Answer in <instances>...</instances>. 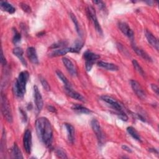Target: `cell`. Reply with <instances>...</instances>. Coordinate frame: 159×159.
Masks as SVG:
<instances>
[{"instance_id":"obj_40","label":"cell","mask_w":159,"mask_h":159,"mask_svg":"<svg viewBox=\"0 0 159 159\" xmlns=\"http://www.w3.org/2000/svg\"><path fill=\"white\" fill-rule=\"evenodd\" d=\"M137 116L138 119H139V120H142V122H145V119H144V118H143L141 115H140V114H137Z\"/></svg>"},{"instance_id":"obj_37","label":"cell","mask_w":159,"mask_h":159,"mask_svg":"<svg viewBox=\"0 0 159 159\" xmlns=\"http://www.w3.org/2000/svg\"><path fill=\"white\" fill-rule=\"evenodd\" d=\"M93 2L98 6H99L100 7V8H103L105 7V5L104 4V2L101 1H93Z\"/></svg>"},{"instance_id":"obj_41","label":"cell","mask_w":159,"mask_h":159,"mask_svg":"<svg viewBox=\"0 0 159 159\" xmlns=\"http://www.w3.org/2000/svg\"><path fill=\"white\" fill-rule=\"evenodd\" d=\"M150 152H153V153H156L157 154H158V150H157V149H155V148H149V150H148Z\"/></svg>"},{"instance_id":"obj_1","label":"cell","mask_w":159,"mask_h":159,"mask_svg":"<svg viewBox=\"0 0 159 159\" xmlns=\"http://www.w3.org/2000/svg\"><path fill=\"white\" fill-rule=\"evenodd\" d=\"M35 126L39 139L47 147H50L53 140V130L50 122L44 117L38 118Z\"/></svg>"},{"instance_id":"obj_24","label":"cell","mask_w":159,"mask_h":159,"mask_svg":"<svg viewBox=\"0 0 159 159\" xmlns=\"http://www.w3.org/2000/svg\"><path fill=\"white\" fill-rule=\"evenodd\" d=\"M56 74L57 76L59 78V79L63 82V83L65 85V87L66 88H71V85L68 81V80L66 78V77L63 75V73L60 70H56Z\"/></svg>"},{"instance_id":"obj_31","label":"cell","mask_w":159,"mask_h":159,"mask_svg":"<svg viewBox=\"0 0 159 159\" xmlns=\"http://www.w3.org/2000/svg\"><path fill=\"white\" fill-rule=\"evenodd\" d=\"M55 153H56V155L60 158H68L65 152L61 148H57L55 150Z\"/></svg>"},{"instance_id":"obj_38","label":"cell","mask_w":159,"mask_h":159,"mask_svg":"<svg viewBox=\"0 0 159 159\" xmlns=\"http://www.w3.org/2000/svg\"><path fill=\"white\" fill-rule=\"evenodd\" d=\"M121 147H122V148L124 150H125V151H126V152H129V153H132V149H131L130 147H129L128 146L125 145H122Z\"/></svg>"},{"instance_id":"obj_2","label":"cell","mask_w":159,"mask_h":159,"mask_svg":"<svg viewBox=\"0 0 159 159\" xmlns=\"http://www.w3.org/2000/svg\"><path fill=\"white\" fill-rule=\"evenodd\" d=\"M29 78V73L27 71H21L16 79L13 84V91L18 98H23L26 91V84Z\"/></svg>"},{"instance_id":"obj_32","label":"cell","mask_w":159,"mask_h":159,"mask_svg":"<svg viewBox=\"0 0 159 159\" xmlns=\"http://www.w3.org/2000/svg\"><path fill=\"white\" fill-rule=\"evenodd\" d=\"M66 44L65 42H63V41H60V42H56L53 44H52L50 47V49H57V48H63Z\"/></svg>"},{"instance_id":"obj_15","label":"cell","mask_w":159,"mask_h":159,"mask_svg":"<svg viewBox=\"0 0 159 159\" xmlns=\"http://www.w3.org/2000/svg\"><path fill=\"white\" fill-rule=\"evenodd\" d=\"M132 47L133 50L135 51V52L140 57H142L143 59L145 60L146 61H152V58L142 48L138 47L137 46L135 45V44L134 42H132Z\"/></svg>"},{"instance_id":"obj_35","label":"cell","mask_w":159,"mask_h":159,"mask_svg":"<svg viewBox=\"0 0 159 159\" xmlns=\"http://www.w3.org/2000/svg\"><path fill=\"white\" fill-rule=\"evenodd\" d=\"M1 63L2 64V66H5L7 63L6 58L4 56V53H3V51L2 50H1Z\"/></svg>"},{"instance_id":"obj_34","label":"cell","mask_w":159,"mask_h":159,"mask_svg":"<svg viewBox=\"0 0 159 159\" xmlns=\"http://www.w3.org/2000/svg\"><path fill=\"white\" fill-rule=\"evenodd\" d=\"M19 111H20V113L21 114V116H22V120L25 122L27 121V115H26V113L21 108H19Z\"/></svg>"},{"instance_id":"obj_14","label":"cell","mask_w":159,"mask_h":159,"mask_svg":"<svg viewBox=\"0 0 159 159\" xmlns=\"http://www.w3.org/2000/svg\"><path fill=\"white\" fill-rule=\"evenodd\" d=\"M145 35L148 42L158 51L159 44L157 39L150 32H149L147 30H146L145 32Z\"/></svg>"},{"instance_id":"obj_9","label":"cell","mask_w":159,"mask_h":159,"mask_svg":"<svg viewBox=\"0 0 159 159\" xmlns=\"http://www.w3.org/2000/svg\"><path fill=\"white\" fill-rule=\"evenodd\" d=\"M23 145L27 153L30 154L32 149V134L30 130L27 129L23 136Z\"/></svg>"},{"instance_id":"obj_26","label":"cell","mask_w":159,"mask_h":159,"mask_svg":"<svg viewBox=\"0 0 159 159\" xmlns=\"http://www.w3.org/2000/svg\"><path fill=\"white\" fill-rule=\"evenodd\" d=\"M12 155H13L14 158H23L22 152H21L20 150L19 149V147L17 146V145L16 143H14V144L13 145V147H12Z\"/></svg>"},{"instance_id":"obj_28","label":"cell","mask_w":159,"mask_h":159,"mask_svg":"<svg viewBox=\"0 0 159 159\" xmlns=\"http://www.w3.org/2000/svg\"><path fill=\"white\" fill-rule=\"evenodd\" d=\"M83 46V43L80 40H76L73 47H71V52L72 53H79L80 52V50Z\"/></svg>"},{"instance_id":"obj_25","label":"cell","mask_w":159,"mask_h":159,"mask_svg":"<svg viewBox=\"0 0 159 159\" xmlns=\"http://www.w3.org/2000/svg\"><path fill=\"white\" fill-rule=\"evenodd\" d=\"M70 17L71 19L72 20L73 22L75 24V29H76V30L77 33L79 34V35L81 36V29H80V25H79V22H78V20H77L76 17L72 12L70 13Z\"/></svg>"},{"instance_id":"obj_20","label":"cell","mask_w":159,"mask_h":159,"mask_svg":"<svg viewBox=\"0 0 159 159\" xmlns=\"http://www.w3.org/2000/svg\"><path fill=\"white\" fill-rule=\"evenodd\" d=\"M12 52H13L14 55H16V56L19 59V60H20V62L22 63V65L26 67L27 64V62H26L24 58V56H23L24 50H22V48H20V47H15V48L13 49Z\"/></svg>"},{"instance_id":"obj_6","label":"cell","mask_w":159,"mask_h":159,"mask_svg":"<svg viewBox=\"0 0 159 159\" xmlns=\"http://www.w3.org/2000/svg\"><path fill=\"white\" fill-rule=\"evenodd\" d=\"M101 99L108 104H109L112 107V108L115 109L117 112V114L124 112L120 103H119L116 99H114L112 97L107 95H102L101 96Z\"/></svg>"},{"instance_id":"obj_5","label":"cell","mask_w":159,"mask_h":159,"mask_svg":"<svg viewBox=\"0 0 159 159\" xmlns=\"http://www.w3.org/2000/svg\"><path fill=\"white\" fill-rule=\"evenodd\" d=\"M87 14H88V16L89 17V19H90L91 20V21L93 22V25H94L96 31L98 32V34L99 35H102L103 34L102 30V28L98 20L96 11L93 6H89L87 7Z\"/></svg>"},{"instance_id":"obj_10","label":"cell","mask_w":159,"mask_h":159,"mask_svg":"<svg viewBox=\"0 0 159 159\" xmlns=\"http://www.w3.org/2000/svg\"><path fill=\"white\" fill-rule=\"evenodd\" d=\"M34 102L38 112H40L42 107H43V99L42 95L39 91L38 87L35 85L34 86Z\"/></svg>"},{"instance_id":"obj_33","label":"cell","mask_w":159,"mask_h":159,"mask_svg":"<svg viewBox=\"0 0 159 159\" xmlns=\"http://www.w3.org/2000/svg\"><path fill=\"white\" fill-rule=\"evenodd\" d=\"M19 5H20V7L22 8V9L24 12H25L27 13H30L31 12V11H32L31 7L27 4H26L25 2H20L19 4Z\"/></svg>"},{"instance_id":"obj_42","label":"cell","mask_w":159,"mask_h":159,"mask_svg":"<svg viewBox=\"0 0 159 159\" xmlns=\"http://www.w3.org/2000/svg\"><path fill=\"white\" fill-rule=\"evenodd\" d=\"M32 108V104H31V103L29 104L28 106H27V109H28V110H30Z\"/></svg>"},{"instance_id":"obj_13","label":"cell","mask_w":159,"mask_h":159,"mask_svg":"<svg viewBox=\"0 0 159 159\" xmlns=\"http://www.w3.org/2000/svg\"><path fill=\"white\" fill-rule=\"evenodd\" d=\"M27 56L29 60L34 64H38L39 63V59L38 56L37 54L36 50L33 47H30L27 48L26 51Z\"/></svg>"},{"instance_id":"obj_23","label":"cell","mask_w":159,"mask_h":159,"mask_svg":"<svg viewBox=\"0 0 159 159\" xmlns=\"http://www.w3.org/2000/svg\"><path fill=\"white\" fill-rule=\"evenodd\" d=\"M127 132H128V134L133 138L135 140L139 141V142H142L141 140V138L140 135L139 134V133L137 132V131L135 129V128H134L132 126H129L127 127Z\"/></svg>"},{"instance_id":"obj_7","label":"cell","mask_w":159,"mask_h":159,"mask_svg":"<svg viewBox=\"0 0 159 159\" xmlns=\"http://www.w3.org/2000/svg\"><path fill=\"white\" fill-rule=\"evenodd\" d=\"M91 125L93 130L94 132V134L98 139L99 143L102 144V142H103V134H102L99 122H98V120L97 119H93L91 121Z\"/></svg>"},{"instance_id":"obj_8","label":"cell","mask_w":159,"mask_h":159,"mask_svg":"<svg viewBox=\"0 0 159 159\" xmlns=\"http://www.w3.org/2000/svg\"><path fill=\"white\" fill-rule=\"evenodd\" d=\"M130 83L134 92L138 96V98L142 100H144L146 98V94L140 84L134 80H131Z\"/></svg>"},{"instance_id":"obj_12","label":"cell","mask_w":159,"mask_h":159,"mask_svg":"<svg viewBox=\"0 0 159 159\" xmlns=\"http://www.w3.org/2000/svg\"><path fill=\"white\" fill-rule=\"evenodd\" d=\"M62 61L64 64V66L66 67L71 75L73 76H76L77 75V71L73 62L66 57H63L62 58Z\"/></svg>"},{"instance_id":"obj_22","label":"cell","mask_w":159,"mask_h":159,"mask_svg":"<svg viewBox=\"0 0 159 159\" xmlns=\"http://www.w3.org/2000/svg\"><path fill=\"white\" fill-rule=\"evenodd\" d=\"M0 4H1V9L9 13V14H13L16 11V9L9 2H7V1H1L0 2Z\"/></svg>"},{"instance_id":"obj_30","label":"cell","mask_w":159,"mask_h":159,"mask_svg":"<svg viewBox=\"0 0 159 159\" xmlns=\"http://www.w3.org/2000/svg\"><path fill=\"white\" fill-rule=\"evenodd\" d=\"M39 78H40V83H41L42 86V87L43 88V89H44L45 91H50V86L48 83L47 82V81L43 77H42V76H40Z\"/></svg>"},{"instance_id":"obj_17","label":"cell","mask_w":159,"mask_h":159,"mask_svg":"<svg viewBox=\"0 0 159 159\" xmlns=\"http://www.w3.org/2000/svg\"><path fill=\"white\" fill-rule=\"evenodd\" d=\"M68 52H72L71 47H63V48H60L53 50L50 53V57H59V56L64 55Z\"/></svg>"},{"instance_id":"obj_11","label":"cell","mask_w":159,"mask_h":159,"mask_svg":"<svg viewBox=\"0 0 159 159\" xmlns=\"http://www.w3.org/2000/svg\"><path fill=\"white\" fill-rule=\"evenodd\" d=\"M118 27L123 34L130 39L132 40H134V33L127 23L124 22H120L118 24Z\"/></svg>"},{"instance_id":"obj_18","label":"cell","mask_w":159,"mask_h":159,"mask_svg":"<svg viewBox=\"0 0 159 159\" xmlns=\"http://www.w3.org/2000/svg\"><path fill=\"white\" fill-rule=\"evenodd\" d=\"M97 65L98 66L103 68L109 71H117L119 70L118 66L114 63H108L103 61H99L97 63Z\"/></svg>"},{"instance_id":"obj_3","label":"cell","mask_w":159,"mask_h":159,"mask_svg":"<svg viewBox=\"0 0 159 159\" xmlns=\"http://www.w3.org/2000/svg\"><path fill=\"white\" fill-rule=\"evenodd\" d=\"M1 112L2 116H4V119L8 122L9 123L11 124L13 121L12 112L11 109V106L9 102V101L6 95L1 93Z\"/></svg>"},{"instance_id":"obj_39","label":"cell","mask_w":159,"mask_h":159,"mask_svg":"<svg viewBox=\"0 0 159 159\" xmlns=\"http://www.w3.org/2000/svg\"><path fill=\"white\" fill-rule=\"evenodd\" d=\"M47 109H48V111H50V112H52L55 113V112H57V110H56L55 107H53V106H51V105H48V106H47Z\"/></svg>"},{"instance_id":"obj_16","label":"cell","mask_w":159,"mask_h":159,"mask_svg":"<svg viewBox=\"0 0 159 159\" xmlns=\"http://www.w3.org/2000/svg\"><path fill=\"white\" fill-rule=\"evenodd\" d=\"M65 91L68 96H69L70 97H71L75 99L80 101L82 102H84L85 101L84 98L83 97V96H81V94H80L79 93L74 91L71 88L65 87Z\"/></svg>"},{"instance_id":"obj_36","label":"cell","mask_w":159,"mask_h":159,"mask_svg":"<svg viewBox=\"0 0 159 159\" xmlns=\"http://www.w3.org/2000/svg\"><path fill=\"white\" fill-rule=\"evenodd\" d=\"M151 88L156 93L157 95H158V94H159V93H158L159 88H158V86L157 84H151Z\"/></svg>"},{"instance_id":"obj_21","label":"cell","mask_w":159,"mask_h":159,"mask_svg":"<svg viewBox=\"0 0 159 159\" xmlns=\"http://www.w3.org/2000/svg\"><path fill=\"white\" fill-rule=\"evenodd\" d=\"M71 109L78 112V113H82V114H89L91 112V111L89 110V109L86 108V107L82 106V105H80V104H74L72 107H71Z\"/></svg>"},{"instance_id":"obj_19","label":"cell","mask_w":159,"mask_h":159,"mask_svg":"<svg viewBox=\"0 0 159 159\" xmlns=\"http://www.w3.org/2000/svg\"><path fill=\"white\" fill-rule=\"evenodd\" d=\"M65 126L67 131V137L70 143H73L75 140V128L72 125L68 123H65Z\"/></svg>"},{"instance_id":"obj_29","label":"cell","mask_w":159,"mask_h":159,"mask_svg":"<svg viewBox=\"0 0 159 159\" xmlns=\"http://www.w3.org/2000/svg\"><path fill=\"white\" fill-rule=\"evenodd\" d=\"M13 32H14V35H13V38H12V42L14 44H16L20 41L21 35L20 34L19 32H17V30L16 29H14Z\"/></svg>"},{"instance_id":"obj_4","label":"cell","mask_w":159,"mask_h":159,"mask_svg":"<svg viewBox=\"0 0 159 159\" xmlns=\"http://www.w3.org/2000/svg\"><path fill=\"white\" fill-rule=\"evenodd\" d=\"M83 57L85 60V68L87 71H89L95 61L100 58V56L89 50H86L83 53Z\"/></svg>"},{"instance_id":"obj_27","label":"cell","mask_w":159,"mask_h":159,"mask_svg":"<svg viewBox=\"0 0 159 159\" xmlns=\"http://www.w3.org/2000/svg\"><path fill=\"white\" fill-rule=\"evenodd\" d=\"M132 65H133V66H134V69L135 70V71L139 75H140L142 76H145V73L144 72V70H143L142 66L140 65V64L138 63V61L136 60H132Z\"/></svg>"}]
</instances>
